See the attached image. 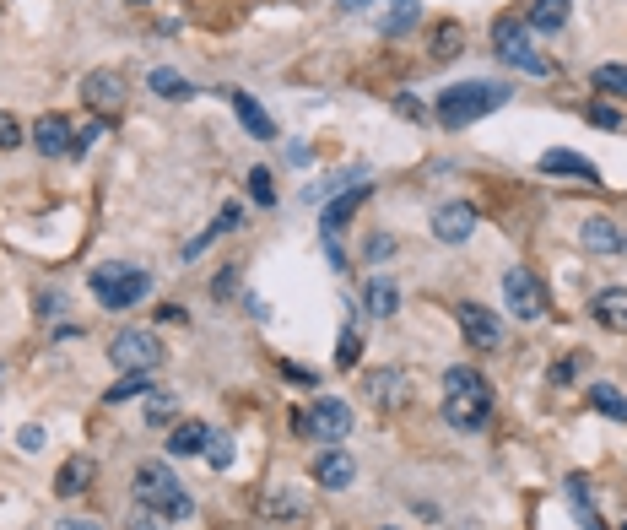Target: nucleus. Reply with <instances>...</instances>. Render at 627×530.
<instances>
[{
  "label": "nucleus",
  "mask_w": 627,
  "mask_h": 530,
  "mask_svg": "<svg viewBox=\"0 0 627 530\" xmlns=\"http://www.w3.org/2000/svg\"><path fill=\"white\" fill-rule=\"evenodd\" d=\"M206 460H211L217 471L233 466V439H228V433H211V439H206Z\"/></svg>",
  "instance_id": "nucleus-29"
},
{
  "label": "nucleus",
  "mask_w": 627,
  "mask_h": 530,
  "mask_svg": "<svg viewBox=\"0 0 627 530\" xmlns=\"http://www.w3.org/2000/svg\"><path fill=\"white\" fill-rule=\"evenodd\" d=\"M390 530H395V525H390Z\"/></svg>",
  "instance_id": "nucleus-45"
},
{
  "label": "nucleus",
  "mask_w": 627,
  "mask_h": 530,
  "mask_svg": "<svg viewBox=\"0 0 627 530\" xmlns=\"http://www.w3.org/2000/svg\"><path fill=\"white\" fill-rule=\"evenodd\" d=\"M503 103H509V87L503 82H460V87H444L438 119H444L449 130H465V125H476V119L498 114Z\"/></svg>",
  "instance_id": "nucleus-3"
},
{
  "label": "nucleus",
  "mask_w": 627,
  "mask_h": 530,
  "mask_svg": "<svg viewBox=\"0 0 627 530\" xmlns=\"http://www.w3.org/2000/svg\"><path fill=\"white\" fill-rule=\"evenodd\" d=\"M92 476H98V466H92L87 455H71V460L60 466V476H55V493H60V498H82L87 487H92Z\"/></svg>",
  "instance_id": "nucleus-16"
},
{
  "label": "nucleus",
  "mask_w": 627,
  "mask_h": 530,
  "mask_svg": "<svg viewBox=\"0 0 627 530\" xmlns=\"http://www.w3.org/2000/svg\"><path fill=\"white\" fill-rule=\"evenodd\" d=\"M460 330H465V341H471L476 352H492V347H503V320L492 309H482V303H460Z\"/></svg>",
  "instance_id": "nucleus-9"
},
{
  "label": "nucleus",
  "mask_w": 627,
  "mask_h": 530,
  "mask_svg": "<svg viewBox=\"0 0 627 530\" xmlns=\"http://www.w3.org/2000/svg\"><path fill=\"white\" fill-rule=\"evenodd\" d=\"M206 439H211V428H206V422L184 417L179 428L168 433V455H206Z\"/></svg>",
  "instance_id": "nucleus-18"
},
{
  "label": "nucleus",
  "mask_w": 627,
  "mask_h": 530,
  "mask_svg": "<svg viewBox=\"0 0 627 530\" xmlns=\"http://www.w3.org/2000/svg\"><path fill=\"white\" fill-rule=\"evenodd\" d=\"M341 6H352V11H357V6H368V0H341Z\"/></svg>",
  "instance_id": "nucleus-42"
},
{
  "label": "nucleus",
  "mask_w": 627,
  "mask_h": 530,
  "mask_svg": "<svg viewBox=\"0 0 627 530\" xmlns=\"http://www.w3.org/2000/svg\"><path fill=\"white\" fill-rule=\"evenodd\" d=\"M146 82H152V92H157V98H173V103H179V98H195V87L184 82L179 71H168V65H157V71L146 76Z\"/></svg>",
  "instance_id": "nucleus-24"
},
{
  "label": "nucleus",
  "mask_w": 627,
  "mask_h": 530,
  "mask_svg": "<svg viewBox=\"0 0 627 530\" xmlns=\"http://www.w3.org/2000/svg\"><path fill=\"white\" fill-rule=\"evenodd\" d=\"M249 195H255L260 206H271V201H276V179H271V168H255V174H249Z\"/></svg>",
  "instance_id": "nucleus-31"
},
{
  "label": "nucleus",
  "mask_w": 627,
  "mask_h": 530,
  "mask_svg": "<svg viewBox=\"0 0 627 530\" xmlns=\"http://www.w3.org/2000/svg\"><path fill=\"white\" fill-rule=\"evenodd\" d=\"M568 503L579 509V520L590 530H606V525H600V514H595V503H590V482H584V476H568Z\"/></svg>",
  "instance_id": "nucleus-25"
},
{
  "label": "nucleus",
  "mask_w": 627,
  "mask_h": 530,
  "mask_svg": "<svg viewBox=\"0 0 627 530\" xmlns=\"http://www.w3.org/2000/svg\"><path fill=\"white\" fill-rule=\"evenodd\" d=\"M363 195H368V184H357V190H346L336 206H325V222H319V228H325L330 249H336V238H341V228H346V217H352V211H357V201H363Z\"/></svg>",
  "instance_id": "nucleus-20"
},
{
  "label": "nucleus",
  "mask_w": 627,
  "mask_h": 530,
  "mask_svg": "<svg viewBox=\"0 0 627 530\" xmlns=\"http://www.w3.org/2000/svg\"><path fill=\"white\" fill-rule=\"evenodd\" d=\"M503 303H509V314H519V320H541L546 314V293L541 282L525 271V265H514V271H503Z\"/></svg>",
  "instance_id": "nucleus-8"
},
{
  "label": "nucleus",
  "mask_w": 627,
  "mask_h": 530,
  "mask_svg": "<svg viewBox=\"0 0 627 530\" xmlns=\"http://www.w3.org/2000/svg\"><path fill=\"white\" fill-rule=\"evenodd\" d=\"M314 482H319V487H330V493H341V487H352V482H357V460L346 455V449L330 444L325 455L314 460Z\"/></svg>",
  "instance_id": "nucleus-12"
},
{
  "label": "nucleus",
  "mask_w": 627,
  "mask_h": 530,
  "mask_svg": "<svg viewBox=\"0 0 627 530\" xmlns=\"http://www.w3.org/2000/svg\"><path fill=\"white\" fill-rule=\"evenodd\" d=\"M130 530H157V514H152V509H141L136 520H130Z\"/></svg>",
  "instance_id": "nucleus-39"
},
{
  "label": "nucleus",
  "mask_w": 627,
  "mask_h": 530,
  "mask_svg": "<svg viewBox=\"0 0 627 530\" xmlns=\"http://www.w3.org/2000/svg\"><path fill=\"white\" fill-rule=\"evenodd\" d=\"M238 222H244V211H238V206H222V211H217V222H211V233H200L195 244H190V255H195V249H206V244H211V238H217V233H233Z\"/></svg>",
  "instance_id": "nucleus-28"
},
{
  "label": "nucleus",
  "mask_w": 627,
  "mask_h": 530,
  "mask_svg": "<svg viewBox=\"0 0 627 530\" xmlns=\"http://www.w3.org/2000/svg\"><path fill=\"white\" fill-rule=\"evenodd\" d=\"M82 98L92 103V109L114 114L119 103H125V82H119L114 71H92V76H82Z\"/></svg>",
  "instance_id": "nucleus-14"
},
{
  "label": "nucleus",
  "mask_w": 627,
  "mask_h": 530,
  "mask_svg": "<svg viewBox=\"0 0 627 530\" xmlns=\"http://www.w3.org/2000/svg\"><path fill=\"white\" fill-rule=\"evenodd\" d=\"M357 352H363V341H357L352 330H341V352H336V363H341V368H352V363H357Z\"/></svg>",
  "instance_id": "nucleus-35"
},
{
  "label": "nucleus",
  "mask_w": 627,
  "mask_h": 530,
  "mask_svg": "<svg viewBox=\"0 0 627 530\" xmlns=\"http://www.w3.org/2000/svg\"><path fill=\"white\" fill-rule=\"evenodd\" d=\"M411 22H417V6H400L384 17V33H400V28H411Z\"/></svg>",
  "instance_id": "nucleus-36"
},
{
  "label": "nucleus",
  "mask_w": 627,
  "mask_h": 530,
  "mask_svg": "<svg viewBox=\"0 0 627 530\" xmlns=\"http://www.w3.org/2000/svg\"><path fill=\"white\" fill-rule=\"evenodd\" d=\"M590 406H595L600 417H617V422H627V401H622L617 390H611V384H595V390H590Z\"/></svg>",
  "instance_id": "nucleus-27"
},
{
  "label": "nucleus",
  "mask_w": 627,
  "mask_h": 530,
  "mask_svg": "<svg viewBox=\"0 0 627 530\" xmlns=\"http://www.w3.org/2000/svg\"><path fill=\"white\" fill-rule=\"evenodd\" d=\"M17 439H22V449H38V444H44V433H38V428H22Z\"/></svg>",
  "instance_id": "nucleus-40"
},
{
  "label": "nucleus",
  "mask_w": 627,
  "mask_h": 530,
  "mask_svg": "<svg viewBox=\"0 0 627 530\" xmlns=\"http://www.w3.org/2000/svg\"><path fill=\"white\" fill-rule=\"evenodd\" d=\"M595 87L600 92H627V65H595Z\"/></svg>",
  "instance_id": "nucleus-30"
},
{
  "label": "nucleus",
  "mask_w": 627,
  "mask_h": 530,
  "mask_svg": "<svg viewBox=\"0 0 627 530\" xmlns=\"http://www.w3.org/2000/svg\"><path fill=\"white\" fill-rule=\"evenodd\" d=\"M395 6H417V0H395Z\"/></svg>",
  "instance_id": "nucleus-43"
},
{
  "label": "nucleus",
  "mask_w": 627,
  "mask_h": 530,
  "mask_svg": "<svg viewBox=\"0 0 627 530\" xmlns=\"http://www.w3.org/2000/svg\"><path fill=\"white\" fill-rule=\"evenodd\" d=\"M368 395L379 406H395V401H406V395H411V379L400 374V368H384V374H368Z\"/></svg>",
  "instance_id": "nucleus-19"
},
{
  "label": "nucleus",
  "mask_w": 627,
  "mask_h": 530,
  "mask_svg": "<svg viewBox=\"0 0 627 530\" xmlns=\"http://www.w3.org/2000/svg\"><path fill=\"white\" fill-rule=\"evenodd\" d=\"M541 174H568V179H579V184H600V168L590 163V157H579V152H568V147H552L541 157Z\"/></svg>",
  "instance_id": "nucleus-13"
},
{
  "label": "nucleus",
  "mask_w": 627,
  "mask_h": 530,
  "mask_svg": "<svg viewBox=\"0 0 627 530\" xmlns=\"http://www.w3.org/2000/svg\"><path fill=\"white\" fill-rule=\"evenodd\" d=\"M109 357L125 374H152V368L163 363V341H157L152 330H119L109 341Z\"/></svg>",
  "instance_id": "nucleus-6"
},
{
  "label": "nucleus",
  "mask_w": 627,
  "mask_h": 530,
  "mask_svg": "<svg viewBox=\"0 0 627 530\" xmlns=\"http://www.w3.org/2000/svg\"><path fill=\"white\" fill-rule=\"evenodd\" d=\"M363 303L373 314H379V320H390V314L400 309V293H395V282H384V276H373V282L363 287Z\"/></svg>",
  "instance_id": "nucleus-23"
},
{
  "label": "nucleus",
  "mask_w": 627,
  "mask_h": 530,
  "mask_svg": "<svg viewBox=\"0 0 627 530\" xmlns=\"http://www.w3.org/2000/svg\"><path fill=\"white\" fill-rule=\"evenodd\" d=\"M22 141H28V130H22V125H17V119H11V114H0V147L11 152V147H22Z\"/></svg>",
  "instance_id": "nucleus-34"
},
{
  "label": "nucleus",
  "mask_w": 627,
  "mask_h": 530,
  "mask_svg": "<svg viewBox=\"0 0 627 530\" xmlns=\"http://www.w3.org/2000/svg\"><path fill=\"white\" fill-rule=\"evenodd\" d=\"M579 244L590 249V255H622V249H627V222H617V217H584Z\"/></svg>",
  "instance_id": "nucleus-11"
},
{
  "label": "nucleus",
  "mask_w": 627,
  "mask_h": 530,
  "mask_svg": "<svg viewBox=\"0 0 627 530\" xmlns=\"http://www.w3.org/2000/svg\"><path fill=\"white\" fill-rule=\"evenodd\" d=\"M590 119H595L600 130H617V125H622V114L611 109V103H595V109H590Z\"/></svg>",
  "instance_id": "nucleus-37"
},
{
  "label": "nucleus",
  "mask_w": 627,
  "mask_h": 530,
  "mask_svg": "<svg viewBox=\"0 0 627 530\" xmlns=\"http://www.w3.org/2000/svg\"><path fill=\"white\" fill-rule=\"evenodd\" d=\"M568 22V0H530V28L536 33H557Z\"/></svg>",
  "instance_id": "nucleus-22"
},
{
  "label": "nucleus",
  "mask_w": 627,
  "mask_h": 530,
  "mask_svg": "<svg viewBox=\"0 0 627 530\" xmlns=\"http://www.w3.org/2000/svg\"><path fill=\"white\" fill-rule=\"evenodd\" d=\"M152 293V276L141 271V265H98L92 271V298L103 303V309H136V303Z\"/></svg>",
  "instance_id": "nucleus-4"
},
{
  "label": "nucleus",
  "mask_w": 627,
  "mask_h": 530,
  "mask_svg": "<svg viewBox=\"0 0 627 530\" xmlns=\"http://www.w3.org/2000/svg\"><path fill=\"white\" fill-rule=\"evenodd\" d=\"M492 49H498V60H509L514 71L552 76V65L530 49V22H519V17H498V22H492Z\"/></svg>",
  "instance_id": "nucleus-5"
},
{
  "label": "nucleus",
  "mask_w": 627,
  "mask_h": 530,
  "mask_svg": "<svg viewBox=\"0 0 627 530\" xmlns=\"http://www.w3.org/2000/svg\"><path fill=\"white\" fill-rule=\"evenodd\" d=\"M228 103H233V114H238V119H244V130H249V136H255V141H271V136H276L271 114H265V109H260V103H255V98H249V92H228Z\"/></svg>",
  "instance_id": "nucleus-17"
},
{
  "label": "nucleus",
  "mask_w": 627,
  "mask_h": 530,
  "mask_svg": "<svg viewBox=\"0 0 627 530\" xmlns=\"http://www.w3.org/2000/svg\"><path fill=\"white\" fill-rule=\"evenodd\" d=\"M595 320L606 330H627V287H606L595 298Z\"/></svg>",
  "instance_id": "nucleus-21"
},
{
  "label": "nucleus",
  "mask_w": 627,
  "mask_h": 530,
  "mask_svg": "<svg viewBox=\"0 0 627 530\" xmlns=\"http://www.w3.org/2000/svg\"><path fill=\"white\" fill-rule=\"evenodd\" d=\"M136 395H157V390H152V374H125L109 395H103V401H109V406H125V401H136Z\"/></svg>",
  "instance_id": "nucleus-26"
},
{
  "label": "nucleus",
  "mask_w": 627,
  "mask_h": 530,
  "mask_svg": "<svg viewBox=\"0 0 627 530\" xmlns=\"http://www.w3.org/2000/svg\"><path fill=\"white\" fill-rule=\"evenodd\" d=\"M622 530H627V525H622Z\"/></svg>",
  "instance_id": "nucleus-44"
},
{
  "label": "nucleus",
  "mask_w": 627,
  "mask_h": 530,
  "mask_svg": "<svg viewBox=\"0 0 627 530\" xmlns=\"http://www.w3.org/2000/svg\"><path fill=\"white\" fill-rule=\"evenodd\" d=\"M103 136H109V119H92V125L82 130V136H76V147H71V152H92Z\"/></svg>",
  "instance_id": "nucleus-33"
},
{
  "label": "nucleus",
  "mask_w": 627,
  "mask_h": 530,
  "mask_svg": "<svg viewBox=\"0 0 627 530\" xmlns=\"http://www.w3.org/2000/svg\"><path fill=\"white\" fill-rule=\"evenodd\" d=\"M476 233V206L471 201H449L433 211V238L438 244H465Z\"/></svg>",
  "instance_id": "nucleus-10"
},
{
  "label": "nucleus",
  "mask_w": 627,
  "mask_h": 530,
  "mask_svg": "<svg viewBox=\"0 0 627 530\" xmlns=\"http://www.w3.org/2000/svg\"><path fill=\"white\" fill-rule=\"evenodd\" d=\"M60 530H98L92 520H60Z\"/></svg>",
  "instance_id": "nucleus-41"
},
{
  "label": "nucleus",
  "mask_w": 627,
  "mask_h": 530,
  "mask_svg": "<svg viewBox=\"0 0 627 530\" xmlns=\"http://www.w3.org/2000/svg\"><path fill=\"white\" fill-rule=\"evenodd\" d=\"M303 428H309V439H319V444H341L346 433H352V406H346L341 395H319L309 406V417H303Z\"/></svg>",
  "instance_id": "nucleus-7"
},
{
  "label": "nucleus",
  "mask_w": 627,
  "mask_h": 530,
  "mask_svg": "<svg viewBox=\"0 0 627 530\" xmlns=\"http://www.w3.org/2000/svg\"><path fill=\"white\" fill-rule=\"evenodd\" d=\"M168 412H173V401H168V395H163V390H157V401H152V422H163Z\"/></svg>",
  "instance_id": "nucleus-38"
},
{
  "label": "nucleus",
  "mask_w": 627,
  "mask_h": 530,
  "mask_svg": "<svg viewBox=\"0 0 627 530\" xmlns=\"http://www.w3.org/2000/svg\"><path fill=\"white\" fill-rule=\"evenodd\" d=\"M433 55H438V60L460 55V28H455V22H449V28H438V33H433Z\"/></svg>",
  "instance_id": "nucleus-32"
},
{
  "label": "nucleus",
  "mask_w": 627,
  "mask_h": 530,
  "mask_svg": "<svg viewBox=\"0 0 627 530\" xmlns=\"http://www.w3.org/2000/svg\"><path fill=\"white\" fill-rule=\"evenodd\" d=\"M33 147L44 152V157L71 152V147H76V141H71V119H65V114H44V119L33 125Z\"/></svg>",
  "instance_id": "nucleus-15"
},
{
  "label": "nucleus",
  "mask_w": 627,
  "mask_h": 530,
  "mask_svg": "<svg viewBox=\"0 0 627 530\" xmlns=\"http://www.w3.org/2000/svg\"><path fill=\"white\" fill-rule=\"evenodd\" d=\"M136 503H141V509H152L157 520H190V514H195V503L179 487V476L168 471V460H141V471H136Z\"/></svg>",
  "instance_id": "nucleus-2"
},
{
  "label": "nucleus",
  "mask_w": 627,
  "mask_h": 530,
  "mask_svg": "<svg viewBox=\"0 0 627 530\" xmlns=\"http://www.w3.org/2000/svg\"><path fill=\"white\" fill-rule=\"evenodd\" d=\"M487 412H492V390H487V379L476 374V368H449L444 374V422L449 428H460V433H476V428H487Z\"/></svg>",
  "instance_id": "nucleus-1"
}]
</instances>
